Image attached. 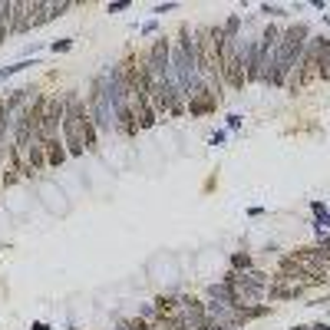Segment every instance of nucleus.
Wrapping results in <instances>:
<instances>
[{
  "instance_id": "nucleus-2",
  "label": "nucleus",
  "mask_w": 330,
  "mask_h": 330,
  "mask_svg": "<svg viewBox=\"0 0 330 330\" xmlns=\"http://www.w3.org/2000/svg\"><path fill=\"white\" fill-rule=\"evenodd\" d=\"M234 264H238V267H248L251 261H248V254H238V258H234Z\"/></svg>"
},
{
  "instance_id": "nucleus-1",
  "label": "nucleus",
  "mask_w": 330,
  "mask_h": 330,
  "mask_svg": "<svg viewBox=\"0 0 330 330\" xmlns=\"http://www.w3.org/2000/svg\"><path fill=\"white\" fill-rule=\"evenodd\" d=\"M13 10L17 3H0V43L13 33Z\"/></svg>"
},
{
  "instance_id": "nucleus-3",
  "label": "nucleus",
  "mask_w": 330,
  "mask_h": 330,
  "mask_svg": "<svg viewBox=\"0 0 330 330\" xmlns=\"http://www.w3.org/2000/svg\"><path fill=\"white\" fill-rule=\"evenodd\" d=\"M53 50H56V53H60V50H69V40H56Z\"/></svg>"
},
{
  "instance_id": "nucleus-4",
  "label": "nucleus",
  "mask_w": 330,
  "mask_h": 330,
  "mask_svg": "<svg viewBox=\"0 0 330 330\" xmlns=\"http://www.w3.org/2000/svg\"><path fill=\"white\" fill-rule=\"evenodd\" d=\"M291 330H310V327H304V324H297V327H291Z\"/></svg>"
}]
</instances>
